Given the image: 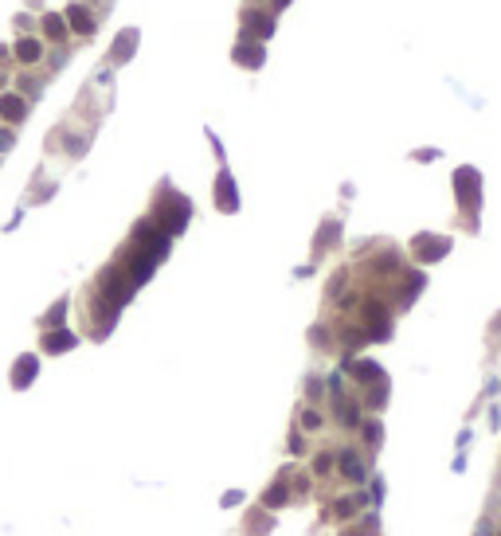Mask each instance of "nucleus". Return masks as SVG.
Listing matches in <instances>:
<instances>
[{"label":"nucleus","mask_w":501,"mask_h":536,"mask_svg":"<svg viewBox=\"0 0 501 536\" xmlns=\"http://www.w3.org/2000/svg\"><path fill=\"white\" fill-rule=\"evenodd\" d=\"M47 35H63V24H59V16H47Z\"/></svg>","instance_id":"nucleus-4"},{"label":"nucleus","mask_w":501,"mask_h":536,"mask_svg":"<svg viewBox=\"0 0 501 536\" xmlns=\"http://www.w3.org/2000/svg\"><path fill=\"white\" fill-rule=\"evenodd\" d=\"M16 51H20V59H35V55H39V43H31V39H24V43H20V47H16Z\"/></svg>","instance_id":"nucleus-2"},{"label":"nucleus","mask_w":501,"mask_h":536,"mask_svg":"<svg viewBox=\"0 0 501 536\" xmlns=\"http://www.w3.org/2000/svg\"><path fill=\"white\" fill-rule=\"evenodd\" d=\"M71 24H74L78 31H90V20H87V12H82V8H71Z\"/></svg>","instance_id":"nucleus-3"},{"label":"nucleus","mask_w":501,"mask_h":536,"mask_svg":"<svg viewBox=\"0 0 501 536\" xmlns=\"http://www.w3.org/2000/svg\"><path fill=\"white\" fill-rule=\"evenodd\" d=\"M0 110H4V118H20V114H24V102H20V98H4Z\"/></svg>","instance_id":"nucleus-1"}]
</instances>
